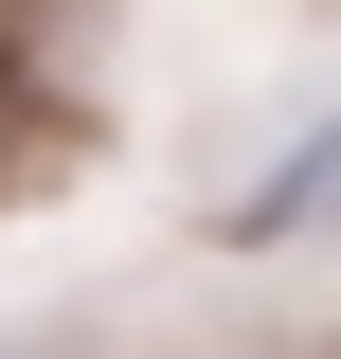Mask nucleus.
I'll use <instances>...</instances> for the list:
<instances>
[{
	"label": "nucleus",
	"instance_id": "nucleus-1",
	"mask_svg": "<svg viewBox=\"0 0 341 359\" xmlns=\"http://www.w3.org/2000/svg\"><path fill=\"white\" fill-rule=\"evenodd\" d=\"M305 216H341V126L305 144V162H269L252 198H234V233H252V252H269V233H305Z\"/></svg>",
	"mask_w": 341,
	"mask_h": 359
}]
</instances>
